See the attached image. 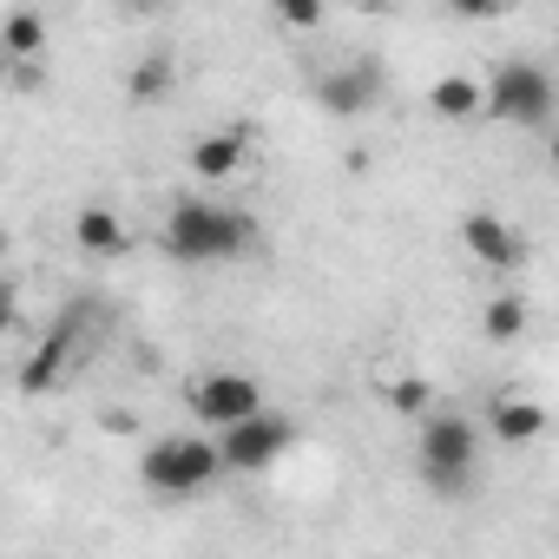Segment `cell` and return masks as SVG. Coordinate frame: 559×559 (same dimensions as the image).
I'll return each mask as SVG.
<instances>
[{
  "mask_svg": "<svg viewBox=\"0 0 559 559\" xmlns=\"http://www.w3.org/2000/svg\"><path fill=\"white\" fill-rule=\"evenodd\" d=\"M8 323H14V290L0 284V330H8Z\"/></svg>",
  "mask_w": 559,
  "mask_h": 559,
  "instance_id": "obj_19",
  "label": "cell"
},
{
  "mask_svg": "<svg viewBox=\"0 0 559 559\" xmlns=\"http://www.w3.org/2000/svg\"><path fill=\"white\" fill-rule=\"evenodd\" d=\"M67 362H73V330H53L27 362H21V395H47V389H60V376H67Z\"/></svg>",
  "mask_w": 559,
  "mask_h": 559,
  "instance_id": "obj_11",
  "label": "cell"
},
{
  "mask_svg": "<svg viewBox=\"0 0 559 559\" xmlns=\"http://www.w3.org/2000/svg\"><path fill=\"white\" fill-rule=\"evenodd\" d=\"M461 243H467L480 263H493V270H520V263H526V237H520L507 217H493V211H467V217H461Z\"/></svg>",
  "mask_w": 559,
  "mask_h": 559,
  "instance_id": "obj_7",
  "label": "cell"
},
{
  "mask_svg": "<svg viewBox=\"0 0 559 559\" xmlns=\"http://www.w3.org/2000/svg\"><path fill=\"white\" fill-rule=\"evenodd\" d=\"M73 243H80L86 257H112V250H126V224H119V211H112V204H86V211L73 217Z\"/></svg>",
  "mask_w": 559,
  "mask_h": 559,
  "instance_id": "obj_12",
  "label": "cell"
},
{
  "mask_svg": "<svg viewBox=\"0 0 559 559\" xmlns=\"http://www.w3.org/2000/svg\"><path fill=\"white\" fill-rule=\"evenodd\" d=\"M382 395H389V408H395V415H415V421L435 408V389H428L421 376H402V382H389Z\"/></svg>",
  "mask_w": 559,
  "mask_h": 559,
  "instance_id": "obj_17",
  "label": "cell"
},
{
  "mask_svg": "<svg viewBox=\"0 0 559 559\" xmlns=\"http://www.w3.org/2000/svg\"><path fill=\"white\" fill-rule=\"evenodd\" d=\"M276 21H284V27H317L323 8H317V0H290V8H276Z\"/></svg>",
  "mask_w": 559,
  "mask_h": 559,
  "instance_id": "obj_18",
  "label": "cell"
},
{
  "mask_svg": "<svg viewBox=\"0 0 559 559\" xmlns=\"http://www.w3.org/2000/svg\"><path fill=\"white\" fill-rule=\"evenodd\" d=\"M0 47H8L21 67H34V53H47V14H34V8H14L8 21H0Z\"/></svg>",
  "mask_w": 559,
  "mask_h": 559,
  "instance_id": "obj_13",
  "label": "cell"
},
{
  "mask_svg": "<svg viewBox=\"0 0 559 559\" xmlns=\"http://www.w3.org/2000/svg\"><path fill=\"white\" fill-rule=\"evenodd\" d=\"M185 402H191L198 421H211V428L224 435V428H237V421H250V415L263 408V389H257L243 369H211V376H198V382L185 389Z\"/></svg>",
  "mask_w": 559,
  "mask_h": 559,
  "instance_id": "obj_6",
  "label": "cell"
},
{
  "mask_svg": "<svg viewBox=\"0 0 559 559\" xmlns=\"http://www.w3.org/2000/svg\"><path fill=\"white\" fill-rule=\"evenodd\" d=\"M480 330H487V343H520L526 336V304L520 297H493L487 317H480Z\"/></svg>",
  "mask_w": 559,
  "mask_h": 559,
  "instance_id": "obj_16",
  "label": "cell"
},
{
  "mask_svg": "<svg viewBox=\"0 0 559 559\" xmlns=\"http://www.w3.org/2000/svg\"><path fill=\"white\" fill-rule=\"evenodd\" d=\"M171 80H178L171 53H145V60L126 73V99H132V106H158V99L171 93Z\"/></svg>",
  "mask_w": 559,
  "mask_h": 559,
  "instance_id": "obj_14",
  "label": "cell"
},
{
  "mask_svg": "<svg viewBox=\"0 0 559 559\" xmlns=\"http://www.w3.org/2000/svg\"><path fill=\"white\" fill-rule=\"evenodd\" d=\"M428 106H435V119H474V112H480V80L448 73V80L428 86Z\"/></svg>",
  "mask_w": 559,
  "mask_h": 559,
  "instance_id": "obj_15",
  "label": "cell"
},
{
  "mask_svg": "<svg viewBox=\"0 0 559 559\" xmlns=\"http://www.w3.org/2000/svg\"><path fill=\"white\" fill-rule=\"evenodd\" d=\"M415 461H421L428 493L461 500V493L474 487V474H480V428H474L467 415L428 408V415H421V448H415Z\"/></svg>",
  "mask_w": 559,
  "mask_h": 559,
  "instance_id": "obj_2",
  "label": "cell"
},
{
  "mask_svg": "<svg viewBox=\"0 0 559 559\" xmlns=\"http://www.w3.org/2000/svg\"><path fill=\"white\" fill-rule=\"evenodd\" d=\"M217 474H224V461H217V441H204V435H165L139 454V480L165 500H191V493L217 487Z\"/></svg>",
  "mask_w": 559,
  "mask_h": 559,
  "instance_id": "obj_3",
  "label": "cell"
},
{
  "mask_svg": "<svg viewBox=\"0 0 559 559\" xmlns=\"http://www.w3.org/2000/svg\"><path fill=\"white\" fill-rule=\"evenodd\" d=\"M552 106H559L552 73L533 67V60H500L493 80L480 86V112H493L507 126H526V132H546L552 126Z\"/></svg>",
  "mask_w": 559,
  "mask_h": 559,
  "instance_id": "obj_4",
  "label": "cell"
},
{
  "mask_svg": "<svg viewBox=\"0 0 559 559\" xmlns=\"http://www.w3.org/2000/svg\"><path fill=\"white\" fill-rule=\"evenodd\" d=\"M290 448H297V421H290V415H276V408H257L250 421H237V428L217 435V461H224V474H263L270 461H284Z\"/></svg>",
  "mask_w": 559,
  "mask_h": 559,
  "instance_id": "obj_5",
  "label": "cell"
},
{
  "mask_svg": "<svg viewBox=\"0 0 559 559\" xmlns=\"http://www.w3.org/2000/svg\"><path fill=\"white\" fill-rule=\"evenodd\" d=\"M0 257H8V230H0Z\"/></svg>",
  "mask_w": 559,
  "mask_h": 559,
  "instance_id": "obj_20",
  "label": "cell"
},
{
  "mask_svg": "<svg viewBox=\"0 0 559 559\" xmlns=\"http://www.w3.org/2000/svg\"><path fill=\"white\" fill-rule=\"evenodd\" d=\"M165 257L171 263H230L257 243V224L250 211L237 204H217V198H178L165 211V230H158Z\"/></svg>",
  "mask_w": 559,
  "mask_h": 559,
  "instance_id": "obj_1",
  "label": "cell"
},
{
  "mask_svg": "<svg viewBox=\"0 0 559 559\" xmlns=\"http://www.w3.org/2000/svg\"><path fill=\"white\" fill-rule=\"evenodd\" d=\"M487 428H493V441H507V448L539 441V435H546V402H533V395H493V402H487Z\"/></svg>",
  "mask_w": 559,
  "mask_h": 559,
  "instance_id": "obj_10",
  "label": "cell"
},
{
  "mask_svg": "<svg viewBox=\"0 0 559 559\" xmlns=\"http://www.w3.org/2000/svg\"><path fill=\"white\" fill-rule=\"evenodd\" d=\"M376 93H382V73H376L369 60L336 67V73H323V80H317V106H323V112H336V119L369 112V106H376Z\"/></svg>",
  "mask_w": 559,
  "mask_h": 559,
  "instance_id": "obj_8",
  "label": "cell"
},
{
  "mask_svg": "<svg viewBox=\"0 0 559 559\" xmlns=\"http://www.w3.org/2000/svg\"><path fill=\"white\" fill-rule=\"evenodd\" d=\"M185 158H191V171H198V178H211V185H217V178H230V171L250 158V132H243V126L204 132V139H191V152H185Z\"/></svg>",
  "mask_w": 559,
  "mask_h": 559,
  "instance_id": "obj_9",
  "label": "cell"
}]
</instances>
